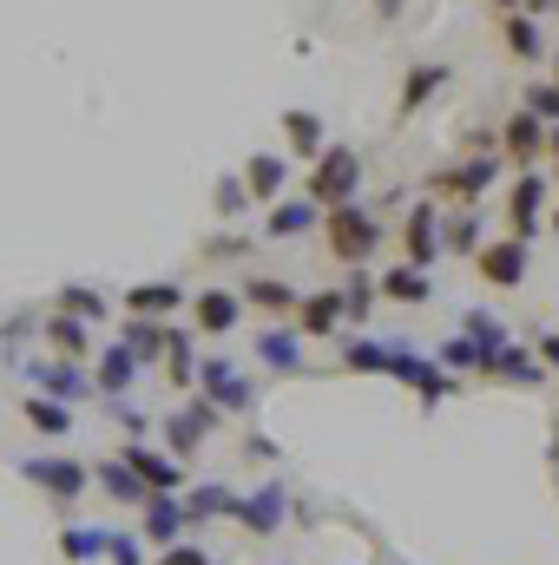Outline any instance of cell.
Masks as SVG:
<instances>
[{
  "label": "cell",
  "mask_w": 559,
  "mask_h": 565,
  "mask_svg": "<svg viewBox=\"0 0 559 565\" xmlns=\"http://www.w3.org/2000/svg\"><path fill=\"white\" fill-rule=\"evenodd\" d=\"M244 454H257V460H277V440H271V434H251V440H244Z\"/></svg>",
  "instance_id": "cell-45"
},
{
  "label": "cell",
  "mask_w": 559,
  "mask_h": 565,
  "mask_svg": "<svg viewBox=\"0 0 559 565\" xmlns=\"http://www.w3.org/2000/svg\"><path fill=\"white\" fill-rule=\"evenodd\" d=\"M283 139H289V151H303V158H323V151H329L316 113H283Z\"/></svg>",
  "instance_id": "cell-24"
},
{
  "label": "cell",
  "mask_w": 559,
  "mask_h": 565,
  "mask_svg": "<svg viewBox=\"0 0 559 565\" xmlns=\"http://www.w3.org/2000/svg\"><path fill=\"white\" fill-rule=\"evenodd\" d=\"M244 184H251V198H271V204H277L283 184H289V164H283L277 151H257V158L244 164Z\"/></svg>",
  "instance_id": "cell-20"
},
{
  "label": "cell",
  "mask_w": 559,
  "mask_h": 565,
  "mask_svg": "<svg viewBox=\"0 0 559 565\" xmlns=\"http://www.w3.org/2000/svg\"><path fill=\"white\" fill-rule=\"evenodd\" d=\"M323 231H329V257H336V264H362V257L382 244V224H376L362 204H336V211L323 217Z\"/></svg>",
  "instance_id": "cell-2"
},
{
  "label": "cell",
  "mask_w": 559,
  "mask_h": 565,
  "mask_svg": "<svg viewBox=\"0 0 559 565\" xmlns=\"http://www.w3.org/2000/svg\"><path fill=\"white\" fill-rule=\"evenodd\" d=\"M540 362H547V369H559V335H540Z\"/></svg>",
  "instance_id": "cell-46"
},
{
  "label": "cell",
  "mask_w": 559,
  "mask_h": 565,
  "mask_svg": "<svg viewBox=\"0 0 559 565\" xmlns=\"http://www.w3.org/2000/svg\"><path fill=\"white\" fill-rule=\"evenodd\" d=\"M441 217H434V204H415L409 211V224H402V244H409V264L415 270H428L434 264V250H441V231H434Z\"/></svg>",
  "instance_id": "cell-15"
},
{
  "label": "cell",
  "mask_w": 559,
  "mask_h": 565,
  "mask_svg": "<svg viewBox=\"0 0 559 565\" xmlns=\"http://www.w3.org/2000/svg\"><path fill=\"white\" fill-rule=\"evenodd\" d=\"M540 204H547V178H520L514 198H507V217H514V237H540Z\"/></svg>",
  "instance_id": "cell-13"
},
{
  "label": "cell",
  "mask_w": 559,
  "mask_h": 565,
  "mask_svg": "<svg viewBox=\"0 0 559 565\" xmlns=\"http://www.w3.org/2000/svg\"><path fill=\"white\" fill-rule=\"evenodd\" d=\"M178 302H184V289H178V282H139V289L126 296V309H133V316H165V309H178Z\"/></svg>",
  "instance_id": "cell-27"
},
{
  "label": "cell",
  "mask_w": 559,
  "mask_h": 565,
  "mask_svg": "<svg viewBox=\"0 0 559 565\" xmlns=\"http://www.w3.org/2000/svg\"><path fill=\"white\" fill-rule=\"evenodd\" d=\"M119 342H126V349H133V355H139L145 369H151V362H158V355H165V349H171V329H158V322H151V316H133V322H126V335H119Z\"/></svg>",
  "instance_id": "cell-21"
},
{
  "label": "cell",
  "mask_w": 559,
  "mask_h": 565,
  "mask_svg": "<svg viewBox=\"0 0 559 565\" xmlns=\"http://www.w3.org/2000/svg\"><path fill=\"white\" fill-rule=\"evenodd\" d=\"M500 40H507L514 60H540V20L534 13H507L500 20Z\"/></svg>",
  "instance_id": "cell-26"
},
{
  "label": "cell",
  "mask_w": 559,
  "mask_h": 565,
  "mask_svg": "<svg viewBox=\"0 0 559 565\" xmlns=\"http://www.w3.org/2000/svg\"><path fill=\"white\" fill-rule=\"evenodd\" d=\"M198 382H204V395H211L224 415H244V408L257 402V382H251L244 369H231V362H198Z\"/></svg>",
  "instance_id": "cell-4"
},
{
  "label": "cell",
  "mask_w": 559,
  "mask_h": 565,
  "mask_svg": "<svg viewBox=\"0 0 559 565\" xmlns=\"http://www.w3.org/2000/svg\"><path fill=\"white\" fill-rule=\"evenodd\" d=\"M283 520H289V487L283 480L257 487L251 500H238V526H251V533H277Z\"/></svg>",
  "instance_id": "cell-10"
},
{
  "label": "cell",
  "mask_w": 559,
  "mask_h": 565,
  "mask_svg": "<svg viewBox=\"0 0 559 565\" xmlns=\"http://www.w3.org/2000/svg\"><path fill=\"white\" fill-rule=\"evenodd\" d=\"M296 309H303V335H336V316H349L342 289H316V296H303Z\"/></svg>",
  "instance_id": "cell-17"
},
{
  "label": "cell",
  "mask_w": 559,
  "mask_h": 565,
  "mask_svg": "<svg viewBox=\"0 0 559 565\" xmlns=\"http://www.w3.org/2000/svg\"><path fill=\"white\" fill-rule=\"evenodd\" d=\"M251 349H257L277 375H303V342H296V329H264Z\"/></svg>",
  "instance_id": "cell-18"
},
{
  "label": "cell",
  "mask_w": 559,
  "mask_h": 565,
  "mask_svg": "<svg viewBox=\"0 0 559 565\" xmlns=\"http://www.w3.org/2000/svg\"><path fill=\"white\" fill-rule=\"evenodd\" d=\"M20 473L46 493V500H60V507H73L86 487H93V473L80 467V460H53V454H33V460H20Z\"/></svg>",
  "instance_id": "cell-3"
},
{
  "label": "cell",
  "mask_w": 559,
  "mask_h": 565,
  "mask_svg": "<svg viewBox=\"0 0 559 565\" xmlns=\"http://www.w3.org/2000/svg\"><path fill=\"white\" fill-rule=\"evenodd\" d=\"M461 329H467L487 355H494V349H507V322H500V316H487V309H467V316H461Z\"/></svg>",
  "instance_id": "cell-34"
},
{
  "label": "cell",
  "mask_w": 559,
  "mask_h": 565,
  "mask_svg": "<svg viewBox=\"0 0 559 565\" xmlns=\"http://www.w3.org/2000/svg\"><path fill=\"white\" fill-rule=\"evenodd\" d=\"M184 507H191V520H238L231 487H198V493H184Z\"/></svg>",
  "instance_id": "cell-29"
},
{
  "label": "cell",
  "mask_w": 559,
  "mask_h": 565,
  "mask_svg": "<svg viewBox=\"0 0 559 565\" xmlns=\"http://www.w3.org/2000/svg\"><path fill=\"white\" fill-rule=\"evenodd\" d=\"M494 178H500V164H494V158H467V164H454V171H434V178H428V191H434V198H467V204H474Z\"/></svg>",
  "instance_id": "cell-7"
},
{
  "label": "cell",
  "mask_w": 559,
  "mask_h": 565,
  "mask_svg": "<svg viewBox=\"0 0 559 565\" xmlns=\"http://www.w3.org/2000/svg\"><path fill=\"white\" fill-rule=\"evenodd\" d=\"M323 217H329V211H323L316 198H283L277 211H271V237L289 244V237H303V231H323Z\"/></svg>",
  "instance_id": "cell-14"
},
{
  "label": "cell",
  "mask_w": 559,
  "mask_h": 565,
  "mask_svg": "<svg viewBox=\"0 0 559 565\" xmlns=\"http://www.w3.org/2000/svg\"><path fill=\"white\" fill-rule=\"evenodd\" d=\"M441 369H487V349H481L474 335H454V342L441 349Z\"/></svg>",
  "instance_id": "cell-38"
},
{
  "label": "cell",
  "mask_w": 559,
  "mask_h": 565,
  "mask_svg": "<svg viewBox=\"0 0 559 565\" xmlns=\"http://www.w3.org/2000/svg\"><path fill=\"white\" fill-rule=\"evenodd\" d=\"M139 546H145V533H113V553H106V559L113 565H145Z\"/></svg>",
  "instance_id": "cell-42"
},
{
  "label": "cell",
  "mask_w": 559,
  "mask_h": 565,
  "mask_svg": "<svg viewBox=\"0 0 559 565\" xmlns=\"http://www.w3.org/2000/svg\"><path fill=\"white\" fill-rule=\"evenodd\" d=\"M441 86H447V66H415V79L402 86V119H409L415 106H428V99H434Z\"/></svg>",
  "instance_id": "cell-32"
},
{
  "label": "cell",
  "mask_w": 559,
  "mask_h": 565,
  "mask_svg": "<svg viewBox=\"0 0 559 565\" xmlns=\"http://www.w3.org/2000/svg\"><path fill=\"white\" fill-rule=\"evenodd\" d=\"M244 302H257V309H289V302H303V296L283 277H251L244 282Z\"/></svg>",
  "instance_id": "cell-33"
},
{
  "label": "cell",
  "mask_w": 559,
  "mask_h": 565,
  "mask_svg": "<svg viewBox=\"0 0 559 565\" xmlns=\"http://www.w3.org/2000/svg\"><path fill=\"white\" fill-rule=\"evenodd\" d=\"M165 362H171V382H178V388H191V335H184V329H171Z\"/></svg>",
  "instance_id": "cell-40"
},
{
  "label": "cell",
  "mask_w": 559,
  "mask_h": 565,
  "mask_svg": "<svg viewBox=\"0 0 559 565\" xmlns=\"http://www.w3.org/2000/svg\"><path fill=\"white\" fill-rule=\"evenodd\" d=\"M184 526H191V507L178 493H151L145 500V546H178Z\"/></svg>",
  "instance_id": "cell-8"
},
{
  "label": "cell",
  "mask_w": 559,
  "mask_h": 565,
  "mask_svg": "<svg viewBox=\"0 0 559 565\" xmlns=\"http://www.w3.org/2000/svg\"><path fill=\"white\" fill-rule=\"evenodd\" d=\"M60 553H66L73 565L106 559V553H113V533H99V526H66V533H60Z\"/></svg>",
  "instance_id": "cell-22"
},
{
  "label": "cell",
  "mask_w": 559,
  "mask_h": 565,
  "mask_svg": "<svg viewBox=\"0 0 559 565\" xmlns=\"http://www.w3.org/2000/svg\"><path fill=\"white\" fill-rule=\"evenodd\" d=\"M474 264H481V277L494 282V289H520V277H527V237H500Z\"/></svg>",
  "instance_id": "cell-9"
},
{
  "label": "cell",
  "mask_w": 559,
  "mask_h": 565,
  "mask_svg": "<svg viewBox=\"0 0 559 565\" xmlns=\"http://www.w3.org/2000/svg\"><path fill=\"white\" fill-rule=\"evenodd\" d=\"M99 480H106V493H113L119 507H145V500H151V487H145L126 460H106V467H99Z\"/></svg>",
  "instance_id": "cell-23"
},
{
  "label": "cell",
  "mask_w": 559,
  "mask_h": 565,
  "mask_svg": "<svg viewBox=\"0 0 559 565\" xmlns=\"http://www.w3.org/2000/svg\"><path fill=\"white\" fill-rule=\"evenodd\" d=\"M487 369H494V375H507V382H547V362L520 355L514 342H507V349H494V355H487Z\"/></svg>",
  "instance_id": "cell-28"
},
{
  "label": "cell",
  "mask_w": 559,
  "mask_h": 565,
  "mask_svg": "<svg viewBox=\"0 0 559 565\" xmlns=\"http://www.w3.org/2000/svg\"><path fill=\"white\" fill-rule=\"evenodd\" d=\"M27 422L40 427V434H73V408L53 402V395H27Z\"/></svg>",
  "instance_id": "cell-30"
},
{
  "label": "cell",
  "mask_w": 559,
  "mask_h": 565,
  "mask_svg": "<svg viewBox=\"0 0 559 565\" xmlns=\"http://www.w3.org/2000/svg\"><path fill=\"white\" fill-rule=\"evenodd\" d=\"M553 231H559V217H553Z\"/></svg>",
  "instance_id": "cell-50"
},
{
  "label": "cell",
  "mask_w": 559,
  "mask_h": 565,
  "mask_svg": "<svg viewBox=\"0 0 559 565\" xmlns=\"http://www.w3.org/2000/svg\"><path fill=\"white\" fill-rule=\"evenodd\" d=\"M494 7H500V13H514V0H494Z\"/></svg>",
  "instance_id": "cell-49"
},
{
  "label": "cell",
  "mask_w": 559,
  "mask_h": 565,
  "mask_svg": "<svg viewBox=\"0 0 559 565\" xmlns=\"http://www.w3.org/2000/svg\"><path fill=\"white\" fill-rule=\"evenodd\" d=\"M382 296H389V302H428L434 282H428V270H415V264H395V270L382 277Z\"/></svg>",
  "instance_id": "cell-25"
},
{
  "label": "cell",
  "mask_w": 559,
  "mask_h": 565,
  "mask_svg": "<svg viewBox=\"0 0 559 565\" xmlns=\"http://www.w3.org/2000/svg\"><path fill=\"white\" fill-rule=\"evenodd\" d=\"M376 296H382V282L362 277V270H356V277H349V289H342V302H349V316H356V322H362V316L376 309Z\"/></svg>",
  "instance_id": "cell-39"
},
{
  "label": "cell",
  "mask_w": 559,
  "mask_h": 565,
  "mask_svg": "<svg viewBox=\"0 0 559 565\" xmlns=\"http://www.w3.org/2000/svg\"><path fill=\"white\" fill-rule=\"evenodd\" d=\"M547 145H553V151H559V126H553V132H547Z\"/></svg>",
  "instance_id": "cell-48"
},
{
  "label": "cell",
  "mask_w": 559,
  "mask_h": 565,
  "mask_svg": "<svg viewBox=\"0 0 559 565\" xmlns=\"http://www.w3.org/2000/svg\"><path fill=\"white\" fill-rule=\"evenodd\" d=\"M46 342H53V355H93V329H86V316H46Z\"/></svg>",
  "instance_id": "cell-19"
},
{
  "label": "cell",
  "mask_w": 559,
  "mask_h": 565,
  "mask_svg": "<svg viewBox=\"0 0 559 565\" xmlns=\"http://www.w3.org/2000/svg\"><path fill=\"white\" fill-rule=\"evenodd\" d=\"M527 113L547 119V126H559V86H534V93H527Z\"/></svg>",
  "instance_id": "cell-41"
},
{
  "label": "cell",
  "mask_w": 559,
  "mask_h": 565,
  "mask_svg": "<svg viewBox=\"0 0 559 565\" xmlns=\"http://www.w3.org/2000/svg\"><path fill=\"white\" fill-rule=\"evenodd\" d=\"M158 565H211V553H204V546H184V540H178V546H165V559Z\"/></svg>",
  "instance_id": "cell-43"
},
{
  "label": "cell",
  "mask_w": 559,
  "mask_h": 565,
  "mask_svg": "<svg viewBox=\"0 0 559 565\" xmlns=\"http://www.w3.org/2000/svg\"><path fill=\"white\" fill-rule=\"evenodd\" d=\"M119 460L139 473L151 493H178V487H184V467H178V454H158V447H145V440H126V447H119Z\"/></svg>",
  "instance_id": "cell-6"
},
{
  "label": "cell",
  "mask_w": 559,
  "mask_h": 565,
  "mask_svg": "<svg viewBox=\"0 0 559 565\" xmlns=\"http://www.w3.org/2000/svg\"><path fill=\"white\" fill-rule=\"evenodd\" d=\"M553 79H559V73H553Z\"/></svg>",
  "instance_id": "cell-51"
},
{
  "label": "cell",
  "mask_w": 559,
  "mask_h": 565,
  "mask_svg": "<svg viewBox=\"0 0 559 565\" xmlns=\"http://www.w3.org/2000/svg\"><path fill=\"white\" fill-rule=\"evenodd\" d=\"M303 184H309V198H316L323 211H336V204H356V184H362V158H356V145H329Z\"/></svg>",
  "instance_id": "cell-1"
},
{
  "label": "cell",
  "mask_w": 559,
  "mask_h": 565,
  "mask_svg": "<svg viewBox=\"0 0 559 565\" xmlns=\"http://www.w3.org/2000/svg\"><path fill=\"white\" fill-rule=\"evenodd\" d=\"M481 224L474 217H447V231H441V250H454V257H481V237H474Z\"/></svg>",
  "instance_id": "cell-37"
},
{
  "label": "cell",
  "mask_w": 559,
  "mask_h": 565,
  "mask_svg": "<svg viewBox=\"0 0 559 565\" xmlns=\"http://www.w3.org/2000/svg\"><path fill=\"white\" fill-rule=\"evenodd\" d=\"M547 119H534V113H520V119H507V151L514 158H534L540 145H547V132H540Z\"/></svg>",
  "instance_id": "cell-35"
},
{
  "label": "cell",
  "mask_w": 559,
  "mask_h": 565,
  "mask_svg": "<svg viewBox=\"0 0 559 565\" xmlns=\"http://www.w3.org/2000/svg\"><path fill=\"white\" fill-rule=\"evenodd\" d=\"M395 349H382L376 335H342V369H389Z\"/></svg>",
  "instance_id": "cell-31"
},
{
  "label": "cell",
  "mask_w": 559,
  "mask_h": 565,
  "mask_svg": "<svg viewBox=\"0 0 559 565\" xmlns=\"http://www.w3.org/2000/svg\"><path fill=\"white\" fill-rule=\"evenodd\" d=\"M191 316H198V329H204V335H231V329H238V316H244V296H231V289H198Z\"/></svg>",
  "instance_id": "cell-11"
},
{
  "label": "cell",
  "mask_w": 559,
  "mask_h": 565,
  "mask_svg": "<svg viewBox=\"0 0 559 565\" xmlns=\"http://www.w3.org/2000/svg\"><path fill=\"white\" fill-rule=\"evenodd\" d=\"M527 13L540 20V13H559V0H527Z\"/></svg>",
  "instance_id": "cell-47"
},
{
  "label": "cell",
  "mask_w": 559,
  "mask_h": 565,
  "mask_svg": "<svg viewBox=\"0 0 559 565\" xmlns=\"http://www.w3.org/2000/svg\"><path fill=\"white\" fill-rule=\"evenodd\" d=\"M33 382H40V395H53V402H86V395H99L80 369H66V362H33Z\"/></svg>",
  "instance_id": "cell-16"
},
{
  "label": "cell",
  "mask_w": 559,
  "mask_h": 565,
  "mask_svg": "<svg viewBox=\"0 0 559 565\" xmlns=\"http://www.w3.org/2000/svg\"><path fill=\"white\" fill-rule=\"evenodd\" d=\"M60 309H66V316L99 322V316H106V296H99V289H86V282H66V289H60Z\"/></svg>",
  "instance_id": "cell-36"
},
{
  "label": "cell",
  "mask_w": 559,
  "mask_h": 565,
  "mask_svg": "<svg viewBox=\"0 0 559 565\" xmlns=\"http://www.w3.org/2000/svg\"><path fill=\"white\" fill-rule=\"evenodd\" d=\"M139 355H133V349H126V342H113V349H99V375H93V388H99V395H113V402H119V395H126V388H133V382H139Z\"/></svg>",
  "instance_id": "cell-12"
},
{
  "label": "cell",
  "mask_w": 559,
  "mask_h": 565,
  "mask_svg": "<svg viewBox=\"0 0 559 565\" xmlns=\"http://www.w3.org/2000/svg\"><path fill=\"white\" fill-rule=\"evenodd\" d=\"M244 191H251V184H244V178H224V184H218V211H224V217H231V211H238V204H244Z\"/></svg>",
  "instance_id": "cell-44"
},
{
  "label": "cell",
  "mask_w": 559,
  "mask_h": 565,
  "mask_svg": "<svg viewBox=\"0 0 559 565\" xmlns=\"http://www.w3.org/2000/svg\"><path fill=\"white\" fill-rule=\"evenodd\" d=\"M389 375H395V382H409V388H415V395L428 402V408H434V402H447V395L461 388V382H454L447 369H434V362H421L415 349H395V355H389Z\"/></svg>",
  "instance_id": "cell-5"
}]
</instances>
